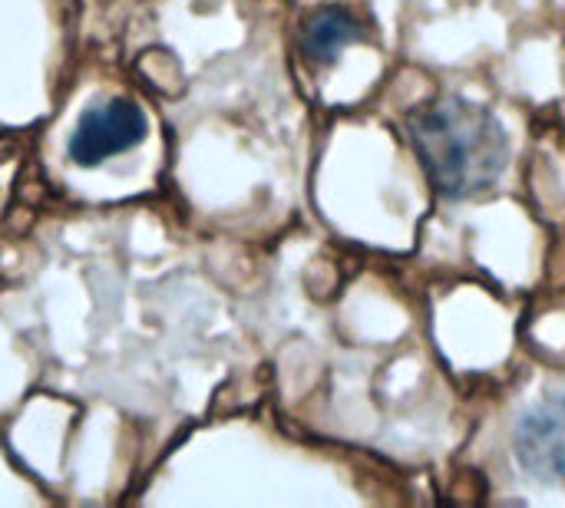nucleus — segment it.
I'll return each instance as SVG.
<instances>
[{
	"mask_svg": "<svg viewBox=\"0 0 565 508\" xmlns=\"http://www.w3.org/2000/svg\"><path fill=\"white\" fill-rule=\"evenodd\" d=\"M407 132L427 182L450 202L490 192L510 165V132L500 116L457 93L420 106Z\"/></svg>",
	"mask_w": 565,
	"mask_h": 508,
	"instance_id": "1",
	"label": "nucleus"
},
{
	"mask_svg": "<svg viewBox=\"0 0 565 508\" xmlns=\"http://www.w3.org/2000/svg\"><path fill=\"white\" fill-rule=\"evenodd\" d=\"M149 132L146 112L132 99H106L96 106H86L73 136H70V159L83 169H93L113 155H122L136 149Z\"/></svg>",
	"mask_w": 565,
	"mask_h": 508,
	"instance_id": "2",
	"label": "nucleus"
},
{
	"mask_svg": "<svg viewBox=\"0 0 565 508\" xmlns=\"http://www.w3.org/2000/svg\"><path fill=\"white\" fill-rule=\"evenodd\" d=\"M520 466L540 483L565 479V397L533 407L513 436Z\"/></svg>",
	"mask_w": 565,
	"mask_h": 508,
	"instance_id": "3",
	"label": "nucleus"
},
{
	"mask_svg": "<svg viewBox=\"0 0 565 508\" xmlns=\"http://www.w3.org/2000/svg\"><path fill=\"white\" fill-rule=\"evenodd\" d=\"M358 36H361V26H358L351 10H344V7H321V10L305 17L298 43H301V53L311 63H334L341 56V50L348 43H354Z\"/></svg>",
	"mask_w": 565,
	"mask_h": 508,
	"instance_id": "4",
	"label": "nucleus"
}]
</instances>
